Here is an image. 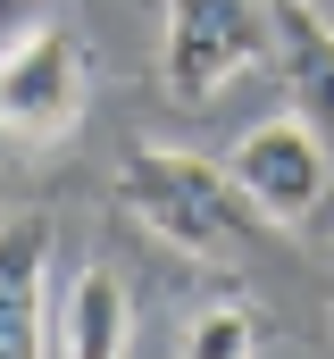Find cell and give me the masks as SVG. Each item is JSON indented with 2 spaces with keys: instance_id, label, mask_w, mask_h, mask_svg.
Here are the masks:
<instances>
[{
  "instance_id": "cell-9",
  "label": "cell",
  "mask_w": 334,
  "mask_h": 359,
  "mask_svg": "<svg viewBox=\"0 0 334 359\" xmlns=\"http://www.w3.org/2000/svg\"><path fill=\"white\" fill-rule=\"evenodd\" d=\"M42 8H51V0H0V34H8V25H25V17H42Z\"/></svg>"
},
{
  "instance_id": "cell-10",
  "label": "cell",
  "mask_w": 334,
  "mask_h": 359,
  "mask_svg": "<svg viewBox=\"0 0 334 359\" xmlns=\"http://www.w3.org/2000/svg\"><path fill=\"white\" fill-rule=\"evenodd\" d=\"M326 259H334V243H326Z\"/></svg>"
},
{
  "instance_id": "cell-4",
  "label": "cell",
  "mask_w": 334,
  "mask_h": 359,
  "mask_svg": "<svg viewBox=\"0 0 334 359\" xmlns=\"http://www.w3.org/2000/svg\"><path fill=\"white\" fill-rule=\"evenodd\" d=\"M226 176L250 192V209L276 226V234H301L318 209H326V184H334V142L293 109V117H267L226 142Z\"/></svg>"
},
{
  "instance_id": "cell-7",
  "label": "cell",
  "mask_w": 334,
  "mask_h": 359,
  "mask_svg": "<svg viewBox=\"0 0 334 359\" xmlns=\"http://www.w3.org/2000/svg\"><path fill=\"white\" fill-rule=\"evenodd\" d=\"M134 343V292L117 268H76L67 301H59V359H126Z\"/></svg>"
},
{
  "instance_id": "cell-5",
  "label": "cell",
  "mask_w": 334,
  "mask_h": 359,
  "mask_svg": "<svg viewBox=\"0 0 334 359\" xmlns=\"http://www.w3.org/2000/svg\"><path fill=\"white\" fill-rule=\"evenodd\" d=\"M42 284H51V217H0V359H42Z\"/></svg>"
},
{
  "instance_id": "cell-6",
  "label": "cell",
  "mask_w": 334,
  "mask_h": 359,
  "mask_svg": "<svg viewBox=\"0 0 334 359\" xmlns=\"http://www.w3.org/2000/svg\"><path fill=\"white\" fill-rule=\"evenodd\" d=\"M284 76V100L334 142V25L309 8V0H276V59Z\"/></svg>"
},
{
  "instance_id": "cell-2",
  "label": "cell",
  "mask_w": 334,
  "mask_h": 359,
  "mask_svg": "<svg viewBox=\"0 0 334 359\" xmlns=\"http://www.w3.org/2000/svg\"><path fill=\"white\" fill-rule=\"evenodd\" d=\"M92 109V50L67 17H25L0 34V142L17 151H59L76 142Z\"/></svg>"
},
{
  "instance_id": "cell-1",
  "label": "cell",
  "mask_w": 334,
  "mask_h": 359,
  "mask_svg": "<svg viewBox=\"0 0 334 359\" xmlns=\"http://www.w3.org/2000/svg\"><path fill=\"white\" fill-rule=\"evenodd\" d=\"M117 201L159 251L201 259V268L250 259V243L267 226L250 209V192L226 176V159H201V151H175V142H134L126 168H117Z\"/></svg>"
},
{
  "instance_id": "cell-8",
  "label": "cell",
  "mask_w": 334,
  "mask_h": 359,
  "mask_svg": "<svg viewBox=\"0 0 334 359\" xmlns=\"http://www.w3.org/2000/svg\"><path fill=\"white\" fill-rule=\"evenodd\" d=\"M267 343H276V318H267L259 301H218V309L192 318L184 359H259Z\"/></svg>"
},
{
  "instance_id": "cell-3",
  "label": "cell",
  "mask_w": 334,
  "mask_h": 359,
  "mask_svg": "<svg viewBox=\"0 0 334 359\" xmlns=\"http://www.w3.org/2000/svg\"><path fill=\"white\" fill-rule=\"evenodd\" d=\"M267 59H276V0H167L159 8V76L184 109L218 100Z\"/></svg>"
}]
</instances>
